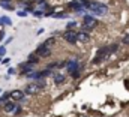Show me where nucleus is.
I'll use <instances>...</instances> for the list:
<instances>
[{
    "label": "nucleus",
    "instance_id": "5701e85b",
    "mask_svg": "<svg viewBox=\"0 0 129 117\" xmlns=\"http://www.w3.org/2000/svg\"><path fill=\"white\" fill-rule=\"evenodd\" d=\"M72 27H77V21H71V23H68V29H72Z\"/></svg>",
    "mask_w": 129,
    "mask_h": 117
},
{
    "label": "nucleus",
    "instance_id": "c85d7f7f",
    "mask_svg": "<svg viewBox=\"0 0 129 117\" xmlns=\"http://www.w3.org/2000/svg\"><path fill=\"white\" fill-rule=\"evenodd\" d=\"M110 50H111V53H114V51L117 50V45H111V47H110Z\"/></svg>",
    "mask_w": 129,
    "mask_h": 117
},
{
    "label": "nucleus",
    "instance_id": "72a5a7b5",
    "mask_svg": "<svg viewBox=\"0 0 129 117\" xmlns=\"http://www.w3.org/2000/svg\"><path fill=\"white\" fill-rule=\"evenodd\" d=\"M0 62H2V56H0Z\"/></svg>",
    "mask_w": 129,
    "mask_h": 117
},
{
    "label": "nucleus",
    "instance_id": "20e7f679",
    "mask_svg": "<svg viewBox=\"0 0 129 117\" xmlns=\"http://www.w3.org/2000/svg\"><path fill=\"white\" fill-rule=\"evenodd\" d=\"M41 89H42V86H41L39 81H38V83H30V84H27L24 92H26L27 95H35V93L41 92Z\"/></svg>",
    "mask_w": 129,
    "mask_h": 117
},
{
    "label": "nucleus",
    "instance_id": "9d476101",
    "mask_svg": "<svg viewBox=\"0 0 129 117\" xmlns=\"http://www.w3.org/2000/svg\"><path fill=\"white\" fill-rule=\"evenodd\" d=\"M24 93L26 92H21V90H12L11 92V98L14 101H23L24 99Z\"/></svg>",
    "mask_w": 129,
    "mask_h": 117
},
{
    "label": "nucleus",
    "instance_id": "2f4dec72",
    "mask_svg": "<svg viewBox=\"0 0 129 117\" xmlns=\"http://www.w3.org/2000/svg\"><path fill=\"white\" fill-rule=\"evenodd\" d=\"M3 36H5V33H3V32H2V33H0V41H2V39H3Z\"/></svg>",
    "mask_w": 129,
    "mask_h": 117
},
{
    "label": "nucleus",
    "instance_id": "473e14b6",
    "mask_svg": "<svg viewBox=\"0 0 129 117\" xmlns=\"http://www.w3.org/2000/svg\"><path fill=\"white\" fill-rule=\"evenodd\" d=\"M3 2H11V0H3Z\"/></svg>",
    "mask_w": 129,
    "mask_h": 117
},
{
    "label": "nucleus",
    "instance_id": "6ab92c4d",
    "mask_svg": "<svg viewBox=\"0 0 129 117\" xmlns=\"http://www.w3.org/2000/svg\"><path fill=\"white\" fill-rule=\"evenodd\" d=\"M50 17H53V18H68V14H66V12H60V14H51Z\"/></svg>",
    "mask_w": 129,
    "mask_h": 117
},
{
    "label": "nucleus",
    "instance_id": "6e6552de",
    "mask_svg": "<svg viewBox=\"0 0 129 117\" xmlns=\"http://www.w3.org/2000/svg\"><path fill=\"white\" fill-rule=\"evenodd\" d=\"M18 68H20V72H21L23 75H29V74L33 71V63H30V62H26V63H21Z\"/></svg>",
    "mask_w": 129,
    "mask_h": 117
},
{
    "label": "nucleus",
    "instance_id": "1a4fd4ad",
    "mask_svg": "<svg viewBox=\"0 0 129 117\" xmlns=\"http://www.w3.org/2000/svg\"><path fill=\"white\" fill-rule=\"evenodd\" d=\"M69 8H72V11H75V12H78V14H83L84 9H86V8L83 6V3H81V2H77V0H75V2H71V3H69Z\"/></svg>",
    "mask_w": 129,
    "mask_h": 117
},
{
    "label": "nucleus",
    "instance_id": "4be33fe9",
    "mask_svg": "<svg viewBox=\"0 0 129 117\" xmlns=\"http://www.w3.org/2000/svg\"><path fill=\"white\" fill-rule=\"evenodd\" d=\"M0 56H2V57H3V56H6V47H5V45H2V47H0Z\"/></svg>",
    "mask_w": 129,
    "mask_h": 117
},
{
    "label": "nucleus",
    "instance_id": "a211bd4d",
    "mask_svg": "<svg viewBox=\"0 0 129 117\" xmlns=\"http://www.w3.org/2000/svg\"><path fill=\"white\" fill-rule=\"evenodd\" d=\"M23 8H24V11H26V12H32V14H33V11H35V8H33L32 3H24V5H23Z\"/></svg>",
    "mask_w": 129,
    "mask_h": 117
},
{
    "label": "nucleus",
    "instance_id": "c756f323",
    "mask_svg": "<svg viewBox=\"0 0 129 117\" xmlns=\"http://www.w3.org/2000/svg\"><path fill=\"white\" fill-rule=\"evenodd\" d=\"M44 32H45V29H42V27H41V29L38 30V32H36V33H38V35H42V33H44Z\"/></svg>",
    "mask_w": 129,
    "mask_h": 117
},
{
    "label": "nucleus",
    "instance_id": "4468645a",
    "mask_svg": "<svg viewBox=\"0 0 129 117\" xmlns=\"http://www.w3.org/2000/svg\"><path fill=\"white\" fill-rule=\"evenodd\" d=\"M64 75H60V74H57V75H54V81H56V84H62L64 83Z\"/></svg>",
    "mask_w": 129,
    "mask_h": 117
},
{
    "label": "nucleus",
    "instance_id": "f3484780",
    "mask_svg": "<svg viewBox=\"0 0 129 117\" xmlns=\"http://www.w3.org/2000/svg\"><path fill=\"white\" fill-rule=\"evenodd\" d=\"M0 6L3 8V9H8V11H12L14 8L9 5V2H3V0H0Z\"/></svg>",
    "mask_w": 129,
    "mask_h": 117
},
{
    "label": "nucleus",
    "instance_id": "f257e3e1",
    "mask_svg": "<svg viewBox=\"0 0 129 117\" xmlns=\"http://www.w3.org/2000/svg\"><path fill=\"white\" fill-rule=\"evenodd\" d=\"M89 11L95 15H105L108 12V6L104 5V3H99V2H90Z\"/></svg>",
    "mask_w": 129,
    "mask_h": 117
},
{
    "label": "nucleus",
    "instance_id": "412c9836",
    "mask_svg": "<svg viewBox=\"0 0 129 117\" xmlns=\"http://www.w3.org/2000/svg\"><path fill=\"white\" fill-rule=\"evenodd\" d=\"M54 42H56V39H54V38L51 36V38H48V39L45 41V45H47V47H51V45H53Z\"/></svg>",
    "mask_w": 129,
    "mask_h": 117
},
{
    "label": "nucleus",
    "instance_id": "f03ea898",
    "mask_svg": "<svg viewBox=\"0 0 129 117\" xmlns=\"http://www.w3.org/2000/svg\"><path fill=\"white\" fill-rule=\"evenodd\" d=\"M96 26H98V20L93 15H84V30L86 32H90Z\"/></svg>",
    "mask_w": 129,
    "mask_h": 117
},
{
    "label": "nucleus",
    "instance_id": "f8f14e48",
    "mask_svg": "<svg viewBox=\"0 0 129 117\" xmlns=\"http://www.w3.org/2000/svg\"><path fill=\"white\" fill-rule=\"evenodd\" d=\"M15 108H17V104H15V102H11V101H8V102L5 104V111H6V113L15 111Z\"/></svg>",
    "mask_w": 129,
    "mask_h": 117
},
{
    "label": "nucleus",
    "instance_id": "7ed1b4c3",
    "mask_svg": "<svg viewBox=\"0 0 129 117\" xmlns=\"http://www.w3.org/2000/svg\"><path fill=\"white\" fill-rule=\"evenodd\" d=\"M110 53H111L110 47H102V48H99L98 53H96V57L93 58V63H99L101 60H104L107 56H110Z\"/></svg>",
    "mask_w": 129,
    "mask_h": 117
},
{
    "label": "nucleus",
    "instance_id": "7c9ffc66",
    "mask_svg": "<svg viewBox=\"0 0 129 117\" xmlns=\"http://www.w3.org/2000/svg\"><path fill=\"white\" fill-rule=\"evenodd\" d=\"M12 39H14V38H11V36H9V38L5 41V44H9V42H12Z\"/></svg>",
    "mask_w": 129,
    "mask_h": 117
},
{
    "label": "nucleus",
    "instance_id": "9b49d317",
    "mask_svg": "<svg viewBox=\"0 0 129 117\" xmlns=\"http://www.w3.org/2000/svg\"><path fill=\"white\" fill-rule=\"evenodd\" d=\"M77 39H78V42H87L89 41V32H86V30L77 32Z\"/></svg>",
    "mask_w": 129,
    "mask_h": 117
},
{
    "label": "nucleus",
    "instance_id": "cd10ccee",
    "mask_svg": "<svg viewBox=\"0 0 129 117\" xmlns=\"http://www.w3.org/2000/svg\"><path fill=\"white\" fill-rule=\"evenodd\" d=\"M123 44H129V35H126V36L123 38Z\"/></svg>",
    "mask_w": 129,
    "mask_h": 117
},
{
    "label": "nucleus",
    "instance_id": "393cba45",
    "mask_svg": "<svg viewBox=\"0 0 129 117\" xmlns=\"http://www.w3.org/2000/svg\"><path fill=\"white\" fill-rule=\"evenodd\" d=\"M17 14H18L20 17H27V14H29V12H26V11H18Z\"/></svg>",
    "mask_w": 129,
    "mask_h": 117
},
{
    "label": "nucleus",
    "instance_id": "2eb2a0df",
    "mask_svg": "<svg viewBox=\"0 0 129 117\" xmlns=\"http://www.w3.org/2000/svg\"><path fill=\"white\" fill-rule=\"evenodd\" d=\"M8 98H11V92H9V93H5V95L0 96V105H5V104L8 102Z\"/></svg>",
    "mask_w": 129,
    "mask_h": 117
},
{
    "label": "nucleus",
    "instance_id": "a878e982",
    "mask_svg": "<svg viewBox=\"0 0 129 117\" xmlns=\"http://www.w3.org/2000/svg\"><path fill=\"white\" fill-rule=\"evenodd\" d=\"M8 72H9V75H14V74H17V69L15 68H9Z\"/></svg>",
    "mask_w": 129,
    "mask_h": 117
},
{
    "label": "nucleus",
    "instance_id": "bb28decb",
    "mask_svg": "<svg viewBox=\"0 0 129 117\" xmlns=\"http://www.w3.org/2000/svg\"><path fill=\"white\" fill-rule=\"evenodd\" d=\"M9 62H11V58H9V57H6V58H3V60H2V63H3V65H8Z\"/></svg>",
    "mask_w": 129,
    "mask_h": 117
},
{
    "label": "nucleus",
    "instance_id": "39448f33",
    "mask_svg": "<svg viewBox=\"0 0 129 117\" xmlns=\"http://www.w3.org/2000/svg\"><path fill=\"white\" fill-rule=\"evenodd\" d=\"M36 53H38L41 57H50L51 50H50V47H47V45H45V42H44V44H41V45L36 48Z\"/></svg>",
    "mask_w": 129,
    "mask_h": 117
},
{
    "label": "nucleus",
    "instance_id": "aec40b11",
    "mask_svg": "<svg viewBox=\"0 0 129 117\" xmlns=\"http://www.w3.org/2000/svg\"><path fill=\"white\" fill-rule=\"evenodd\" d=\"M33 15L39 18V17H44V15H45V12H44V11H41V9H35V11H33Z\"/></svg>",
    "mask_w": 129,
    "mask_h": 117
},
{
    "label": "nucleus",
    "instance_id": "ddd939ff",
    "mask_svg": "<svg viewBox=\"0 0 129 117\" xmlns=\"http://www.w3.org/2000/svg\"><path fill=\"white\" fill-rule=\"evenodd\" d=\"M39 57H41V56H39L38 53H32V54L27 56V62H30V63H33V65H36V63L39 62Z\"/></svg>",
    "mask_w": 129,
    "mask_h": 117
},
{
    "label": "nucleus",
    "instance_id": "dca6fc26",
    "mask_svg": "<svg viewBox=\"0 0 129 117\" xmlns=\"http://www.w3.org/2000/svg\"><path fill=\"white\" fill-rule=\"evenodd\" d=\"M0 24L11 26V24H12V21H11V18H9V17H0Z\"/></svg>",
    "mask_w": 129,
    "mask_h": 117
},
{
    "label": "nucleus",
    "instance_id": "423d86ee",
    "mask_svg": "<svg viewBox=\"0 0 129 117\" xmlns=\"http://www.w3.org/2000/svg\"><path fill=\"white\" fill-rule=\"evenodd\" d=\"M78 68H80V62L77 60V58H72V60H69L68 63H66V69H68V72L72 75L75 71H78Z\"/></svg>",
    "mask_w": 129,
    "mask_h": 117
},
{
    "label": "nucleus",
    "instance_id": "b1692460",
    "mask_svg": "<svg viewBox=\"0 0 129 117\" xmlns=\"http://www.w3.org/2000/svg\"><path fill=\"white\" fill-rule=\"evenodd\" d=\"M23 3H38V2H42V0H20Z\"/></svg>",
    "mask_w": 129,
    "mask_h": 117
},
{
    "label": "nucleus",
    "instance_id": "0eeeda50",
    "mask_svg": "<svg viewBox=\"0 0 129 117\" xmlns=\"http://www.w3.org/2000/svg\"><path fill=\"white\" fill-rule=\"evenodd\" d=\"M63 39L64 41H68L69 44H77V42H78V39H77V32H74V30H68V32L63 35Z\"/></svg>",
    "mask_w": 129,
    "mask_h": 117
}]
</instances>
